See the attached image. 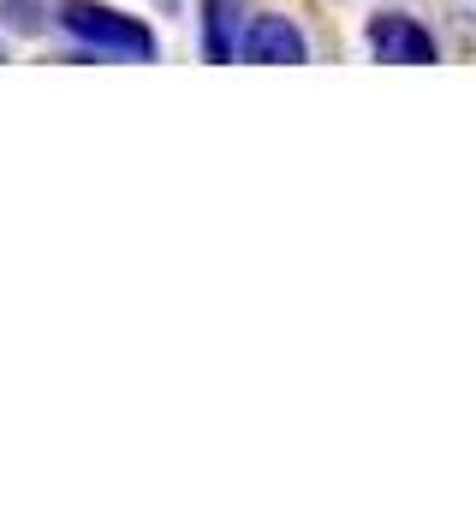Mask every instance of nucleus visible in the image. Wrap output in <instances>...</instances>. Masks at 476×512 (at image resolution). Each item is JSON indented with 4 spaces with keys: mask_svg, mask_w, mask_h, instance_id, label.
<instances>
[{
    "mask_svg": "<svg viewBox=\"0 0 476 512\" xmlns=\"http://www.w3.org/2000/svg\"><path fill=\"white\" fill-rule=\"evenodd\" d=\"M238 60H250V66H304V60H310V42H304V30H298L292 18L256 12V18L244 24Z\"/></svg>",
    "mask_w": 476,
    "mask_h": 512,
    "instance_id": "nucleus-3",
    "label": "nucleus"
},
{
    "mask_svg": "<svg viewBox=\"0 0 476 512\" xmlns=\"http://www.w3.org/2000/svg\"><path fill=\"white\" fill-rule=\"evenodd\" d=\"M244 0H203V54L221 66L238 60V42H244Z\"/></svg>",
    "mask_w": 476,
    "mask_h": 512,
    "instance_id": "nucleus-4",
    "label": "nucleus"
},
{
    "mask_svg": "<svg viewBox=\"0 0 476 512\" xmlns=\"http://www.w3.org/2000/svg\"><path fill=\"white\" fill-rule=\"evenodd\" d=\"M60 30L84 48V54H108V60H155L161 42L143 18L119 12V6H96V0H60Z\"/></svg>",
    "mask_w": 476,
    "mask_h": 512,
    "instance_id": "nucleus-1",
    "label": "nucleus"
},
{
    "mask_svg": "<svg viewBox=\"0 0 476 512\" xmlns=\"http://www.w3.org/2000/svg\"><path fill=\"white\" fill-rule=\"evenodd\" d=\"M48 6H60V0H0V24H6L12 36H42L48 18H60V12H48Z\"/></svg>",
    "mask_w": 476,
    "mask_h": 512,
    "instance_id": "nucleus-5",
    "label": "nucleus"
},
{
    "mask_svg": "<svg viewBox=\"0 0 476 512\" xmlns=\"http://www.w3.org/2000/svg\"><path fill=\"white\" fill-rule=\"evenodd\" d=\"M155 6H161V12H179V0H155Z\"/></svg>",
    "mask_w": 476,
    "mask_h": 512,
    "instance_id": "nucleus-6",
    "label": "nucleus"
},
{
    "mask_svg": "<svg viewBox=\"0 0 476 512\" xmlns=\"http://www.w3.org/2000/svg\"><path fill=\"white\" fill-rule=\"evenodd\" d=\"M369 54L387 66H435V36L411 18V12H375L363 30Z\"/></svg>",
    "mask_w": 476,
    "mask_h": 512,
    "instance_id": "nucleus-2",
    "label": "nucleus"
}]
</instances>
